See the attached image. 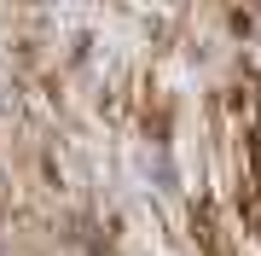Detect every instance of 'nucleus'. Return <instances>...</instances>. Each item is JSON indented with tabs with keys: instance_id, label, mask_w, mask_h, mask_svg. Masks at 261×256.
<instances>
[{
	"instance_id": "1",
	"label": "nucleus",
	"mask_w": 261,
	"mask_h": 256,
	"mask_svg": "<svg viewBox=\"0 0 261 256\" xmlns=\"http://www.w3.org/2000/svg\"><path fill=\"white\" fill-rule=\"evenodd\" d=\"M226 117H232L238 140L261 134V70L255 64H238L232 82H226Z\"/></svg>"
},
{
	"instance_id": "2",
	"label": "nucleus",
	"mask_w": 261,
	"mask_h": 256,
	"mask_svg": "<svg viewBox=\"0 0 261 256\" xmlns=\"http://www.w3.org/2000/svg\"><path fill=\"white\" fill-rule=\"evenodd\" d=\"M192 233H197V250H203V256H232V250H226V233H221V221H215V204H209V198H197V204H192Z\"/></svg>"
}]
</instances>
